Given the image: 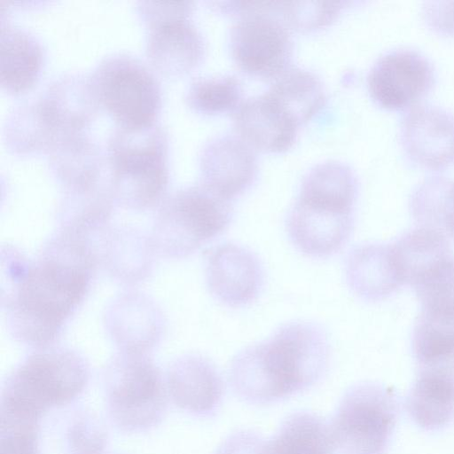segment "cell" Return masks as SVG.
Masks as SVG:
<instances>
[{"label": "cell", "instance_id": "cell-39", "mask_svg": "<svg viewBox=\"0 0 454 454\" xmlns=\"http://www.w3.org/2000/svg\"><path fill=\"white\" fill-rule=\"evenodd\" d=\"M426 18L435 29L454 33V2L434 3L426 9Z\"/></svg>", "mask_w": 454, "mask_h": 454}, {"label": "cell", "instance_id": "cell-7", "mask_svg": "<svg viewBox=\"0 0 454 454\" xmlns=\"http://www.w3.org/2000/svg\"><path fill=\"white\" fill-rule=\"evenodd\" d=\"M400 399L383 384L364 381L346 390L329 423L341 454H386L400 414Z\"/></svg>", "mask_w": 454, "mask_h": 454}, {"label": "cell", "instance_id": "cell-30", "mask_svg": "<svg viewBox=\"0 0 454 454\" xmlns=\"http://www.w3.org/2000/svg\"><path fill=\"white\" fill-rule=\"evenodd\" d=\"M60 137L44 116L37 99L15 107L4 126L5 144L17 154L48 153Z\"/></svg>", "mask_w": 454, "mask_h": 454}, {"label": "cell", "instance_id": "cell-31", "mask_svg": "<svg viewBox=\"0 0 454 454\" xmlns=\"http://www.w3.org/2000/svg\"><path fill=\"white\" fill-rule=\"evenodd\" d=\"M298 195L355 209L358 195L357 181L345 164L327 161L317 164L306 174Z\"/></svg>", "mask_w": 454, "mask_h": 454}, {"label": "cell", "instance_id": "cell-37", "mask_svg": "<svg viewBox=\"0 0 454 454\" xmlns=\"http://www.w3.org/2000/svg\"><path fill=\"white\" fill-rule=\"evenodd\" d=\"M193 4L194 3L190 1H139L137 3V10L140 20L149 28L176 19H189Z\"/></svg>", "mask_w": 454, "mask_h": 454}, {"label": "cell", "instance_id": "cell-25", "mask_svg": "<svg viewBox=\"0 0 454 454\" xmlns=\"http://www.w3.org/2000/svg\"><path fill=\"white\" fill-rule=\"evenodd\" d=\"M411 346L419 369L454 365V309H421Z\"/></svg>", "mask_w": 454, "mask_h": 454}, {"label": "cell", "instance_id": "cell-3", "mask_svg": "<svg viewBox=\"0 0 454 454\" xmlns=\"http://www.w3.org/2000/svg\"><path fill=\"white\" fill-rule=\"evenodd\" d=\"M89 380V364L76 351L38 348L3 383L1 413L40 421L49 410L74 402L86 389Z\"/></svg>", "mask_w": 454, "mask_h": 454}, {"label": "cell", "instance_id": "cell-18", "mask_svg": "<svg viewBox=\"0 0 454 454\" xmlns=\"http://www.w3.org/2000/svg\"><path fill=\"white\" fill-rule=\"evenodd\" d=\"M148 29L145 54L159 73L181 76L200 63L204 56V42L189 19L162 22Z\"/></svg>", "mask_w": 454, "mask_h": 454}, {"label": "cell", "instance_id": "cell-19", "mask_svg": "<svg viewBox=\"0 0 454 454\" xmlns=\"http://www.w3.org/2000/svg\"><path fill=\"white\" fill-rule=\"evenodd\" d=\"M405 408L413 423L424 431L446 427L454 419V365L419 369Z\"/></svg>", "mask_w": 454, "mask_h": 454}, {"label": "cell", "instance_id": "cell-40", "mask_svg": "<svg viewBox=\"0 0 454 454\" xmlns=\"http://www.w3.org/2000/svg\"><path fill=\"white\" fill-rule=\"evenodd\" d=\"M0 454H38V442L20 440H0Z\"/></svg>", "mask_w": 454, "mask_h": 454}, {"label": "cell", "instance_id": "cell-24", "mask_svg": "<svg viewBox=\"0 0 454 454\" xmlns=\"http://www.w3.org/2000/svg\"><path fill=\"white\" fill-rule=\"evenodd\" d=\"M397 275L403 285L413 283L439 262L453 255L448 236L442 231L419 226L389 244Z\"/></svg>", "mask_w": 454, "mask_h": 454}, {"label": "cell", "instance_id": "cell-5", "mask_svg": "<svg viewBox=\"0 0 454 454\" xmlns=\"http://www.w3.org/2000/svg\"><path fill=\"white\" fill-rule=\"evenodd\" d=\"M233 215L231 201L202 184L164 198L155 215L150 239L156 254L185 258L222 234Z\"/></svg>", "mask_w": 454, "mask_h": 454}, {"label": "cell", "instance_id": "cell-22", "mask_svg": "<svg viewBox=\"0 0 454 454\" xmlns=\"http://www.w3.org/2000/svg\"><path fill=\"white\" fill-rule=\"evenodd\" d=\"M44 52L37 37L20 27H1L0 84L9 93L30 89L38 79Z\"/></svg>", "mask_w": 454, "mask_h": 454}, {"label": "cell", "instance_id": "cell-21", "mask_svg": "<svg viewBox=\"0 0 454 454\" xmlns=\"http://www.w3.org/2000/svg\"><path fill=\"white\" fill-rule=\"evenodd\" d=\"M345 278L351 292L368 301H380L403 286L389 244L366 243L353 247L346 258Z\"/></svg>", "mask_w": 454, "mask_h": 454}, {"label": "cell", "instance_id": "cell-6", "mask_svg": "<svg viewBox=\"0 0 454 454\" xmlns=\"http://www.w3.org/2000/svg\"><path fill=\"white\" fill-rule=\"evenodd\" d=\"M111 423L124 433H144L160 424L168 409L162 372L145 354L117 353L103 372Z\"/></svg>", "mask_w": 454, "mask_h": 454}, {"label": "cell", "instance_id": "cell-9", "mask_svg": "<svg viewBox=\"0 0 454 454\" xmlns=\"http://www.w3.org/2000/svg\"><path fill=\"white\" fill-rule=\"evenodd\" d=\"M271 4L251 2L249 11L231 28L230 49L243 72L275 79L290 67L293 42L284 22L268 13Z\"/></svg>", "mask_w": 454, "mask_h": 454}, {"label": "cell", "instance_id": "cell-10", "mask_svg": "<svg viewBox=\"0 0 454 454\" xmlns=\"http://www.w3.org/2000/svg\"><path fill=\"white\" fill-rule=\"evenodd\" d=\"M355 225V209L298 196L288 212L286 228L290 241L303 254L325 258L342 249Z\"/></svg>", "mask_w": 454, "mask_h": 454}, {"label": "cell", "instance_id": "cell-28", "mask_svg": "<svg viewBox=\"0 0 454 454\" xmlns=\"http://www.w3.org/2000/svg\"><path fill=\"white\" fill-rule=\"evenodd\" d=\"M114 204L109 185L98 183L85 188L65 190L58 208L59 229L87 236L107 223Z\"/></svg>", "mask_w": 454, "mask_h": 454}, {"label": "cell", "instance_id": "cell-14", "mask_svg": "<svg viewBox=\"0 0 454 454\" xmlns=\"http://www.w3.org/2000/svg\"><path fill=\"white\" fill-rule=\"evenodd\" d=\"M200 165L201 184L229 201L249 189L258 169L252 148L232 136L217 137L207 143Z\"/></svg>", "mask_w": 454, "mask_h": 454}, {"label": "cell", "instance_id": "cell-2", "mask_svg": "<svg viewBox=\"0 0 454 454\" xmlns=\"http://www.w3.org/2000/svg\"><path fill=\"white\" fill-rule=\"evenodd\" d=\"M330 344L316 323L295 320L268 339L249 345L232 358L229 381L233 392L253 404H269L306 390L325 373Z\"/></svg>", "mask_w": 454, "mask_h": 454}, {"label": "cell", "instance_id": "cell-35", "mask_svg": "<svg viewBox=\"0 0 454 454\" xmlns=\"http://www.w3.org/2000/svg\"><path fill=\"white\" fill-rule=\"evenodd\" d=\"M108 441L102 420L91 411H81L72 417L66 428L65 454H104Z\"/></svg>", "mask_w": 454, "mask_h": 454}, {"label": "cell", "instance_id": "cell-32", "mask_svg": "<svg viewBox=\"0 0 454 454\" xmlns=\"http://www.w3.org/2000/svg\"><path fill=\"white\" fill-rule=\"evenodd\" d=\"M411 208L418 225L454 238V182L444 178L425 182L413 194Z\"/></svg>", "mask_w": 454, "mask_h": 454}, {"label": "cell", "instance_id": "cell-29", "mask_svg": "<svg viewBox=\"0 0 454 454\" xmlns=\"http://www.w3.org/2000/svg\"><path fill=\"white\" fill-rule=\"evenodd\" d=\"M267 93L298 126L311 119L325 99L323 83L314 73L291 67L273 79Z\"/></svg>", "mask_w": 454, "mask_h": 454}, {"label": "cell", "instance_id": "cell-11", "mask_svg": "<svg viewBox=\"0 0 454 454\" xmlns=\"http://www.w3.org/2000/svg\"><path fill=\"white\" fill-rule=\"evenodd\" d=\"M205 275L215 300L231 308L254 301L264 285V270L257 255L231 242L210 249L206 257Z\"/></svg>", "mask_w": 454, "mask_h": 454}, {"label": "cell", "instance_id": "cell-38", "mask_svg": "<svg viewBox=\"0 0 454 454\" xmlns=\"http://www.w3.org/2000/svg\"><path fill=\"white\" fill-rule=\"evenodd\" d=\"M214 454H268V442L251 430L230 434Z\"/></svg>", "mask_w": 454, "mask_h": 454}, {"label": "cell", "instance_id": "cell-13", "mask_svg": "<svg viewBox=\"0 0 454 454\" xmlns=\"http://www.w3.org/2000/svg\"><path fill=\"white\" fill-rule=\"evenodd\" d=\"M166 387L180 410L196 417H211L223 396V381L215 365L196 354L184 355L168 367Z\"/></svg>", "mask_w": 454, "mask_h": 454}, {"label": "cell", "instance_id": "cell-16", "mask_svg": "<svg viewBox=\"0 0 454 454\" xmlns=\"http://www.w3.org/2000/svg\"><path fill=\"white\" fill-rule=\"evenodd\" d=\"M234 126L239 137L252 149L267 153L288 150L299 127L267 92L240 103L234 113Z\"/></svg>", "mask_w": 454, "mask_h": 454}, {"label": "cell", "instance_id": "cell-4", "mask_svg": "<svg viewBox=\"0 0 454 454\" xmlns=\"http://www.w3.org/2000/svg\"><path fill=\"white\" fill-rule=\"evenodd\" d=\"M107 156L108 185L115 204L145 210L162 201L168 169V136L161 126L118 125L109 137Z\"/></svg>", "mask_w": 454, "mask_h": 454}, {"label": "cell", "instance_id": "cell-26", "mask_svg": "<svg viewBox=\"0 0 454 454\" xmlns=\"http://www.w3.org/2000/svg\"><path fill=\"white\" fill-rule=\"evenodd\" d=\"M102 261L113 277L137 282L148 275L156 254L150 236L135 229L113 230L105 237Z\"/></svg>", "mask_w": 454, "mask_h": 454}, {"label": "cell", "instance_id": "cell-15", "mask_svg": "<svg viewBox=\"0 0 454 454\" xmlns=\"http://www.w3.org/2000/svg\"><path fill=\"white\" fill-rule=\"evenodd\" d=\"M37 101L60 137L81 133L95 118L100 106L90 75L78 72L56 77Z\"/></svg>", "mask_w": 454, "mask_h": 454}, {"label": "cell", "instance_id": "cell-8", "mask_svg": "<svg viewBox=\"0 0 454 454\" xmlns=\"http://www.w3.org/2000/svg\"><path fill=\"white\" fill-rule=\"evenodd\" d=\"M90 78L99 104L118 125L155 122L161 105L160 84L137 58L122 52L108 55L97 65Z\"/></svg>", "mask_w": 454, "mask_h": 454}, {"label": "cell", "instance_id": "cell-17", "mask_svg": "<svg viewBox=\"0 0 454 454\" xmlns=\"http://www.w3.org/2000/svg\"><path fill=\"white\" fill-rule=\"evenodd\" d=\"M105 324L119 351L145 355L158 343L163 327L156 305L137 293L124 294L113 302Z\"/></svg>", "mask_w": 454, "mask_h": 454}, {"label": "cell", "instance_id": "cell-36", "mask_svg": "<svg viewBox=\"0 0 454 454\" xmlns=\"http://www.w3.org/2000/svg\"><path fill=\"white\" fill-rule=\"evenodd\" d=\"M342 2H277L285 25L300 30H314L333 21L342 9Z\"/></svg>", "mask_w": 454, "mask_h": 454}, {"label": "cell", "instance_id": "cell-27", "mask_svg": "<svg viewBox=\"0 0 454 454\" xmlns=\"http://www.w3.org/2000/svg\"><path fill=\"white\" fill-rule=\"evenodd\" d=\"M334 448L329 424L307 411L289 415L268 442V454H333Z\"/></svg>", "mask_w": 454, "mask_h": 454}, {"label": "cell", "instance_id": "cell-1", "mask_svg": "<svg viewBox=\"0 0 454 454\" xmlns=\"http://www.w3.org/2000/svg\"><path fill=\"white\" fill-rule=\"evenodd\" d=\"M98 263L87 236L59 229L34 261L20 252L2 258V308L19 342L51 347L87 294Z\"/></svg>", "mask_w": 454, "mask_h": 454}, {"label": "cell", "instance_id": "cell-33", "mask_svg": "<svg viewBox=\"0 0 454 454\" xmlns=\"http://www.w3.org/2000/svg\"><path fill=\"white\" fill-rule=\"evenodd\" d=\"M242 89L232 75H217L193 81L186 93L188 106L198 113L217 114L236 110Z\"/></svg>", "mask_w": 454, "mask_h": 454}, {"label": "cell", "instance_id": "cell-20", "mask_svg": "<svg viewBox=\"0 0 454 454\" xmlns=\"http://www.w3.org/2000/svg\"><path fill=\"white\" fill-rule=\"evenodd\" d=\"M402 136L410 156L424 166L439 168L454 156V119L439 109L411 111Z\"/></svg>", "mask_w": 454, "mask_h": 454}, {"label": "cell", "instance_id": "cell-12", "mask_svg": "<svg viewBox=\"0 0 454 454\" xmlns=\"http://www.w3.org/2000/svg\"><path fill=\"white\" fill-rule=\"evenodd\" d=\"M432 80V68L423 57L411 51H396L374 64L368 76V87L379 105L399 109L423 96Z\"/></svg>", "mask_w": 454, "mask_h": 454}, {"label": "cell", "instance_id": "cell-23", "mask_svg": "<svg viewBox=\"0 0 454 454\" xmlns=\"http://www.w3.org/2000/svg\"><path fill=\"white\" fill-rule=\"evenodd\" d=\"M48 163L64 191L81 189L98 183L104 155L98 145L81 132L59 138L48 152Z\"/></svg>", "mask_w": 454, "mask_h": 454}, {"label": "cell", "instance_id": "cell-34", "mask_svg": "<svg viewBox=\"0 0 454 454\" xmlns=\"http://www.w3.org/2000/svg\"><path fill=\"white\" fill-rule=\"evenodd\" d=\"M411 287L421 309H454V254L426 271Z\"/></svg>", "mask_w": 454, "mask_h": 454}]
</instances>
